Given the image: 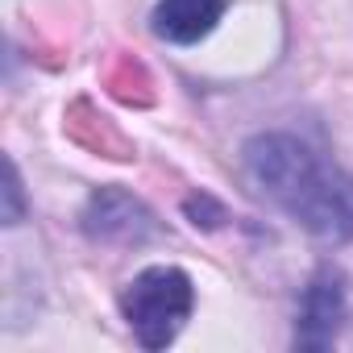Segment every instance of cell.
<instances>
[{"instance_id":"cell-1","label":"cell","mask_w":353,"mask_h":353,"mask_svg":"<svg viewBox=\"0 0 353 353\" xmlns=\"http://www.w3.org/2000/svg\"><path fill=\"white\" fill-rule=\"evenodd\" d=\"M245 174L299 229L320 241H353V174L299 141L295 133H258L245 141Z\"/></svg>"},{"instance_id":"cell-2","label":"cell","mask_w":353,"mask_h":353,"mask_svg":"<svg viewBox=\"0 0 353 353\" xmlns=\"http://www.w3.org/2000/svg\"><path fill=\"white\" fill-rule=\"evenodd\" d=\"M196 307V287L179 266H150L121 291V312L145 349H166Z\"/></svg>"},{"instance_id":"cell-3","label":"cell","mask_w":353,"mask_h":353,"mask_svg":"<svg viewBox=\"0 0 353 353\" xmlns=\"http://www.w3.org/2000/svg\"><path fill=\"white\" fill-rule=\"evenodd\" d=\"M345 324V279L332 266H320L299 299L295 320V345L303 349H328Z\"/></svg>"},{"instance_id":"cell-4","label":"cell","mask_w":353,"mask_h":353,"mask_svg":"<svg viewBox=\"0 0 353 353\" xmlns=\"http://www.w3.org/2000/svg\"><path fill=\"white\" fill-rule=\"evenodd\" d=\"M83 233L92 241H125V245H141L154 233V216L141 200L125 196V192H100L92 196L88 212H83Z\"/></svg>"},{"instance_id":"cell-5","label":"cell","mask_w":353,"mask_h":353,"mask_svg":"<svg viewBox=\"0 0 353 353\" xmlns=\"http://www.w3.org/2000/svg\"><path fill=\"white\" fill-rule=\"evenodd\" d=\"M225 9H229V0H158L150 21H154V34L162 42L192 46L216 30Z\"/></svg>"},{"instance_id":"cell-6","label":"cell","mask_w":353,"mask_h":353,"mask_svg":"<svg viewBox=\"0 0 353 353\" xmlns=\"http://www.w3.org/2000/svg\"><path fill=\"white\" fill-rule=\"evenodd\" d=\"M5 196H9L5 225H17V221H21V179H17V166H13V162H9V183H5Z\"/></svg>"}]
</instances>
